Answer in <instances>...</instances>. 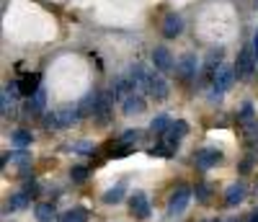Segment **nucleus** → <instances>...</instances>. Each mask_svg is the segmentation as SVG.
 <instances>
[{"label":"nucleus","instance_id":"nucleus-1","mask_svg":"<svg viewBox=\"0 0 258 222\" xmlns=\"http://www.w3.org/2000/svg\"><path fill=\"white\" fill-rule=\"evenodd\" d=\"M258 68V57L253 52V44H248V47L240 49L238 54V62H235V75H238V80H248Z\"/></svg>","mask_w":258,"mask_h":222},{"label":"nucleus","instance_id":"nucleus-2","mask_svg":"<svg viewBox=\"0 0 258 222\" xmlns=\"http://www.w3.org/2000/svg\"><path fill=\"white\" fill-rule=\"evenodd\" d=\"M220 60H222V49H209V54L204 60V68L199 73V85H212L214 83V78H217V73L222 68Z\"/></svg>","mask_w":258,"mask_h":222},{"label":"nucleus","instance_id":"nucleus-3","mask_svg":"<svg viewBox=\"0 0 258 222\" xmlns=\"http://www.w3.org/2000/svg\"><path fill=\"white\" fill-rule=\"evenodd\" d=\"M197 73H199V60H197V54H183L178 62H176V75L181 78V80H186V83H191V80H197Z\"/></svg>","mask_w":258,"mask_h":222},{"label":"nucleus","instance_id":"nucleus-4","mask_svg":"<svg viewBox=\"0 0 258 222\" xmlns=\"http://www.w3.org/2000/svg\"><path fill=\"white\" fill-rule=\"evenodd\" d=\"M188 202H191V191H188L186 186H181L178 191H173V196L168 199V217H178V214H183L186 207H188Z\"/></svg>","mask_w":258,"mask_h":222},{"label":"nucleus","instance_id":"nucleus-5","mask_svg":"<svg viewBox=\"0 0 258 222\" xmlns=\"http://www.w3.org/2000/svg\"><path fill=\"white\" fill-rule=\"evenodd\" d=\"M235 70L232 68H227V65H222L220 68V73H217V78H214V83H212V91H214V96H222V93H227L230 88H232V83H235Z\"/></svg>","mask_w":258,"mask_h":222},{"label":"nucleus","instance_id":"nucleus-6","mask_svg":"<svg viewBox=\"0 0 258 222\" xmlns=\"http://www.w3.org/2000/svg\"><path fill=\"white\" fill-rule=\"evenodd\" d=\"M129 212H132L135 219H147L150 217V199L145 191H135L132 199H129Z\"/></svg>","mask_w":258,"mask_h":222},{"label":"nucleus","instance_id":"nucleus-7","mask_svg":"<svg viewBox=\"0 0 258 222\" xmlns=\"http://www.w3.org/2000/svg\"><path fill=\"white\" fill-rule=\"evenodd\" d=\"M186 132H188V124L183 122V119H178V122H173V124H170V129L165 132V142L163 145H168L170 150H178V140L186 135Z\"/></svg>","mask_w":258,"mask_h":222},{"label":"nucleus","instance_id":"nucleus-8","mask_svg":"<svg viewBox=\"0 0 258 222\" xmlns=\"http://www.w3.org/2000/svg\"><path fill=\"white\" fill-rule=\"evenodd\" d=\"M147 93L153 96L155 101H165L168 98V83L160 78V75H155V73H150V83H147Z\"/></svg>","mask_w":258,"mask_h":222},{"label":"nucleus","instance_id":"nucleus-9","mask_svg":"<svg viewBox=\"0 0 258 222\" xmlns=\"http://www.w3.org/2000/svg\"><path fill=\"white\" fill-rule=\"evenodd\" d=\"M181 31H183V21H181V16H178V13L165 16V21H163V36H165V39H176Z\"/></svg>","mask_w":258,"mask_h":222},{"label":"nucleus","instance_id":"nucleus-10","mask_svg":"<svg viewBox=\"0 0 258 222\" xmlns=\"http://www.w3.org/2000/svg\"><path fill=\"white\" fill-rule=\"evenodd\" d=\"M114 91H103V93H98V111H96V117L101 119V122H109V117H111V106H114Z\"/></svg>","mask_w":258,"mask_h":222},{"label":"nucleus","instance_id":"nucleus-11","mask_svg":"<svg viewBox=\"0 0 258 222\" xmlns=\"http://www.w3.org/2000/svg\"><path fill=\"white\" fill-rule=\"evenodd\" d=\"M153 65H155L160 73L173 70V54H170L165 47H155V49H153Z\"/></svg>","mask_w":258,"mask_h":222},{"label":"nucleus","instance_id":"nucleus-12","mask_svg":"<svg viewBox=\"0 0 258 222\" xmlns=\"http://www.w3.org/2000/svg\"><path fill=\"white\" fill-rule=\"evenodd\" d=\"M39 83H41V75H39V73L24 75V78L18 80V91H21V96H26V98H29V96H34V93L39 91V88H41Z\"/></svg>","mask_w":258,"mask_h":222},{"label":"nucleus","instance_id":"nucleus-13","mask_svg":"<svg viewBox=\"0 0 258 222\" xmlns=\"http://www.w3.org/2000/svg\"><path fill=\"white\" fill-rule=\"evenodd\" d=\"M96 111H98V93H88V96H83V98L78 101V114H80V119L96 117Z\"/></svg>","mask_w":258,"mask_h":222},{"label":"nucleus","instance_id":"nucleus-14","mask_svg":"<svg viewBox=\"0 0 258 222\" xmlns=\"http://www.w3.org/2000/svg\"><path fill=\"white\" fill-rule=\"evenodd\" d=\"M194 160H197V165H199V168H204V171H207V168H212V165L222 163V152H220V150H199Z\"/></svg>","mask_w":258,"mask_h":222},{"label":"nucleus","instance_id":"nucleus-15","mask_svg":"<svg viewBox=\"0 0 258 222\" xmlns=\"http://www.w3.org/2000/svg\"><path fill=\"white\" fill-rule=\"evenodd\" d=\"M145 106H147V103H145V98H142L140 93H132V96H126V98H124L121 111H124L126 117H135V114H142Z\"/></svg>","mask_w":258,"mask_h":222},{"label":"nucleus","instance_id":"nucleus-16","mask_svg":"<svg viewBox=\"0 0 258 222\" xmlns=\"http://www.w3.org/2000/svg\"><path fill=\"white\" fill-rule=\"evenodd\" d=\"M135 88H137V83H135L132 78H119V80L114 83V96L124 101L126 96H132V93H135Z\"/></svg>","mask_w":258,"mask_h":222},{"label":"nucleus","instance_id":"nucleus-17","mask_svg":"<svg viewBox=\"0 0 258 222\" xmlns=\"http://www.w3.org/2000/svg\"><path fill=\"white\" fill-rule=\"evenodd\" d=\"M44 103H47V93L39 88L34 96L26 98V111H29V114H41V111H44Z\"/></svg>","mask_w":258,"mask_h":222},{"label":"nucleus","instance_id":"nucleus-18","mask_svg":"<svg viewBox=\"0 0 258 222\" xmlns=\"http://www.w3.org/2000/svg\"><path fill=\"white\" fill-rule=\"evenodd\" d=\"M31 204V196L26 191H21V194H13L8 202H6V212H18V209H26Z\"/></svg>","mask_w":258,"mask_h":222},{"label":"nucleus","instance_id":"nucleus-19","mask_svg":"<svg viewBox=\"0 0 258 222\" xmlns=\"http://www.w3.org/2000/svg\"><path fill=\"white\" fill-rule=\"evenodd\" d=\"M243 199H245V186H243V184H232V186L227 189V194H225V202H227V207L240 204Z\"/></svg>","mask_w":258,"mask_h":222},{"label":"nucleus","instance_id":"nucleus-20","mask_svg":"<svg viewBox=\"0 0 258 222\" xmlns=\"http://www.w3.org/2000/svg\"><path fill=\"white\" fill-rule=\"evenodd\" d=\"M57 222H88V212H85L83 207H75V209H70V212L59 214Z\"/></svg>","mask_w":258,"mask_h":222},{"label":"nucleus","instance_id":"nucleus-21","mask_svg":"<svg viewBox=\"0 0 258 222\" xmlns=\"http://www.w3.org/2000/svg\"><path fill=\"white\" fill-rule=\"evenodd\" d=\"M57 117H59V127H73V124L80 119L78 106H75V108H62V111H57Z\"/></svg>","mask_w":258,"mask_h":222},{"label":"nucleus","instance_id":"nucleus-22","mask_svg":"<svg viewBox=\"0 0 258 222\" xmlns=\"http://www.w3.org/2000/svg\"><path fill=\"white\" fill-rule=\"evenodd\" d=\"M31 132H24V129H16V132H11V142L16 145V147H29L31 145Z\"/></svg>","mask_w":258,"mask_h":222},{"label":"nucleus","instance_id":"nucleus-23","mask_svg":"<svg viewBox=\"0 0 258 222\" xmlns=\"http://www.w3.org/2000/svg\"><path fill=\"white\" fill-rule=\"evenodd\" d=\"M170 124H173V122H170L168 117H155L153 122H150V132H155V135H165V132L170 129Z\"/></svg>","mask_w":258,"mask_h":222},{"label":"nucleus","instance_id":"nucleus-24","mask_svg":"<svg viewBox=\"0 0 258 222\" xmlns=\"http://www.w3.org/2000/svg\"><path fill=\"white\" fill-rule=\"evenodd\" d=\"M36 219L39 222H54V207L52 204H36Z\"/></svg>","mask_w":258,"mask_h":222},{"label":"nucleus","instance_id":"nucleus-25","mask_svg":"<svg viewBox=\"0 0 258 222\" xmlns=\"http://www.w3.org/2000/svg\"><path fill=\"white\" fill-rule=\"evenodd\" d=\"M121 196H124V186L119 184V186H114V189H109V191L103 194V202H106V204H111V202H119Z\"/></svg>","mask_w":258,"mask_h":222},{"label":"nucleus","instance_id":"nucleus-26","mask_svg":"<svg viewBox=\"0 0 258 222\" xmlns=\"http://www.w3.org/2000/svg\"><path fill=\"white\" fill-rule=\"evenodd\" d=\"M70 150L78 152V155H91V152H93V145H91V142H78V145H73Z\"/></svg>","mask_w":258,"mask_h":222},{"label":"nucleus","instance_id":"nucleus-27","mask_svg":"<svg viewBox=\"0 0 258 222\" xmlns=\"http://www.w3.org/2000/svg\"><path fill=\"white\" fill-rule=\"evenodd\" d=\"M44 127L47 129H59V117L57 114H44Z\"/></svg>","mask_w":258,"mask_h":222},{"label":"nucleus","instance_id":"nucleus-28","mask_svg":"<svg viewBox=\"0 0 258 222\" xmlns=\"http://www.w3.org/2000/svg\"><path fill=\"white\" fill-rule=\"evenodd\" d=\"M70 179L73 181H85V179H88V171H85V168H73L70 171Z\"/></svg>","mask_w":258,"mask_h":222},{"label":"nucleus","instance_id":"nucleus-29","mask_svg":"<svg viewBox=\"0 0 258 222\" xmlns=\"http://www.w3.org/2000/svg\"><path fill=\"white\" fill-rule=\"evenodd\" d=\"M24 191H26V194L34 199V196H39V191H41V189H39V184H36V181H29V184L24 186Z\"/></svg>","mask_w":258,"mask_h":222},{"label":"nucleus","instance_id":"nucleus-30","mask_svg":"<svg viewBox=\"0 0 258 222\" xmlns=\"http://www.w3.org/2000/svg\"><path fill=\"white\" fill-rule=\"evenodd\" d=\"M137 140H140V132L135 129V132H124L119 142H137Z\"/></svg>","mask_w":258,"mask_h":222},{"label":"nucleus","instance_id":"nucleus-31","mask_svg":"<svg viewBox=\"0 0 258 222\" xmlns=\"http://www.w3.org/2000/svg\"><path fill=\"white\" fill-rule=\"evenodd\" d=\"M250 114H253V106L248 103V106L243 108V114H240V119H250Z\"/></svg>","mask_w":258,"mask_h":222},{"label":"nucleus","instance_id":"nucleus-32","mask_svg":"<svg viewBox=\"0 0 258 222\" xmlns=\"http://www.w3.org/2000/svg\"><path fill=\"white\" fill-rule=\"evenodd\" d=\"M250 44H253V52H255V57H258V29H255V34H253V41H250Z\"/></svg>","mask_w":258,"mask_h":222},{"label":"nucleus","instance_id":"nucleus-33","mask_svg":"<svg viewBox=\"0 0 258 222\" xmlns=\"http://www.w3.org/2000/svg\"><path fill=\"white\" fill-rule=\"evenodd\" d=\"M197 196H199V199H207V189L199 186V189H197Z\"/></svg>","mask_w":258,"mask_h":222},{"label":"nucleus","instance_id":"nucleus-34","mask_svg":"<svg viewBox=\"0 0 258 222\" xmlns=\"http://www.w3.org/2000/svg\"><path fill=\"white\" fill-rule=\"evenodd\" d=\"M253 222H258V212H255V214H253Z\"/></svg>","mask_w":258,"mask_h":222}]
</instances>
